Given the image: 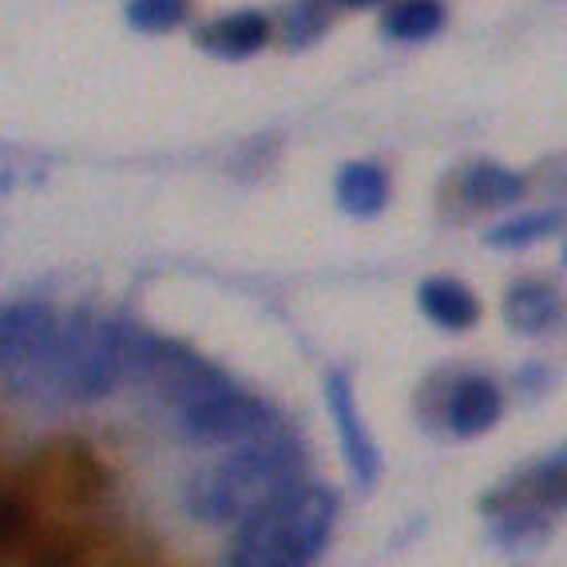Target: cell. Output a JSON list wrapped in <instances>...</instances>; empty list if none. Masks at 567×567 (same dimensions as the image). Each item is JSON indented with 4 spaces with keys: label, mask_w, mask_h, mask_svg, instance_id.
Segmentation results:
<instances>
[{
    "label": "cell",
    "mask_w": 567,
    "mask_h": 567,
    "mask_svg": "<svg viewBox=\"0 0 567 567\" xmlns=\"http://www.w3.org/2000/svg\"><path fill=\"white\" fill-rule=\"evenodd\" d=\"M330 4H341V9H373L381 0H330Z\"/></svg>",
    "instance_id": "18"
},
{
    "label": "cell",
    "mask_w": 567,
    "mask_h": 567,
    "mask_svg": "<svg viewBox=\"0 0 567 567\" xmlns=\"http://www.w3.org/2000/svg\"><path fill=\"white\" fill-rule=\"evenodd\" d=\"M333 195H338V207L346 215L373 218L389 203V179L378 163H350V167H341L338 183H333Z\"/></svg>",
    "instance_id": "10"
},
{
    "label": "cell",
    "mask_w": 567,
    "mask_h": 567,
    "mask_svg": "<svg viewBox=\"0 0 567 567\" xmlns=\"http://www.w3.org/2000/svg\"><path fill=\"white\" fill-rule=\"evenodd\" d=\"M501 413L504 398L488 378H461L449 393L445 421L456 436H481L501 421Z\"/></svg>",
    "instance_id": "7"
},
{
    "label": "cell",
    "mask_w": 567,
    "mask_h": 567,
    "mask_svg": "<svg viewBox=\"0 0 567 567\" xmlns=\"http://www.w3.org/2000/svg\"><path fill=\"white\" fill-rule=\"evenodd\" d=\"M183 12H187L183 0H132L127 24L135 32H171L183 20Z\"/></svg>",
    "instance_id": "16"
},
{
    "label": "cell",
    "mask_w": 567,
    "mask_h": 567,
    "mask_svg": "<svg viewBox=\"0 0 567 567\" xmlns=\"http://www.w3.org/2000/svg\"><path fill=\"white\" fill-rule=\"evenodd\" d=\"M298 481H302V445L278 429L270 436L235 445L227 461L190 476V484L183 488V508L195 520L230 524L278 501Z\"/></svg>",
    "instance_id": "1"
},
{
    "label": "cell",
    "mask_w": 567,
    "mask_h": 567,
    "mask_svg": "<svg viewBox=\"0 0 567 567\" xmlns=\"http://www.w3.org/2000/svg\"><path fill=\"white\" fill-rule=\"evenodd\" d=\"M504 322L516 333H548L559 326V293L544 282L512 286L504 298Z\"/></svg>",
    "instance_id": "11"
},
{
    "label": "cell",
    "mask_w": 567,
    "mask_h": 567,
    "mask_svg": "<svg viewBox=\"0 0 567 567\" xmlns=\"http://www.w3.org/2000/svg\"><path fill=\"white\" fill-rule=\"evenodd\" d=\"M330 24V4L326 0H298L286 17V44L290 48H310Z\"/></svg>",
    "instance_id": "15"
},
{
    "label": "cell",
    "mask_w": 567,
    "mask_h": 567,
    "mask_svg": "<svg viewBox=\"0 0 567 567\" xmlns=\"http://www.w3.org/2000/svg\"><path fill=\"white\" fill-rule=\"evenodd\" d=\"M270 37V24H266L262 12L246 9V12H230V17H218L210 20L207 29H199V48H207L210 56H223V60H246L255 56L258 48L266 44Z\"/></svg>",
    "instance_id": "8"
},
{
    "label": "cell",
    "mask_w": 567,
    "mask_h": 567,
    "mask_svg": "<svg viewBox=\"0 0 567 567\" xmlns=\"http://www.w3.org/2000/svg\"><path fill=\"white\" fill-rule=\"evenodd\" d=\"M338 501L322 484H293L278 501L243 516L227 564L235 567H302L330 544Z\"/></svg>",
    "instance_id": "2"
},
{
    "label": "cell",
    "mask_w": 567,
    "mask_h": 567,
    "mask_svg": "<svg viewBox=\"0 0 567 567\" xmlns=\"http://www.w3.org/2000/svg\"><path fill=\"white\" fill-rule=\"evenodd\" d=\"M524 195V179L501 163H476L464 175V199L473 207H508Z\"/></svg>",
    "instance_id": "13"
},
{
    "label": "cell",
    "mask_w": 567,
    "mask_h": 567,
    "mask_svg": "<svg viewBox=\"0 0 567 567\" xmlns=\"http://www.w3.org/2000/svg\"><path fill=\"white\" fill-rule=\"evenodd\" d=\"M24 528H29L24 508L17 501H0V539H17Z\"/></svg>",
    "instance_id": "17"
},
{
    "label": "cell",
    "mask_w": 567,
    "mask_h": 567,
    "mask_svg": "<svg viewBox=\"0 0 567 567\" xmlns=\"http://www.w3.org/2000/svg\"><path fill=\"white\" fill-rule=\"evenodd\" d=\"M564 227V215L559 210H536V215H520L512 223H501L496 230L484 235V243L496 246V250H524V246H536L544 238L559 235Z\"/></svg>",
    "instance_id": "14"
},
{
    "label": "cell",
    "mask_w": 567,
    "mask_h": 567,
    "mask_svg": "<svg viewBox=\"0 0 567 567\" xmlns=\"http://www.w3.org/2000/svg\"><path fill=\"white\" fill-rule=\"evenodd\" d=\"M127 326L132 322H107L92 313H76L60 326L52 389L72 401H100L115 393L127 381Z\"/></svg>",
    "instance_id": "3"
},
{
    "label": "cell",
    "mask_w": 567,
    "mask_h": 567,
    "mask_svg": "<svg viewBox=\"0 0 567 567\" xmlns=\"http://www.w3.org/2000/svg\"><path fill=\"white\" fill-rule=\"evenodd\" d=\"M445 29V4L441 0H398L385 17V37L401 44H421Z\"/></svg>",
    "instance_id": "12"
},
{
    "label": "cell",
    "mask_w": 567,
    "mask_h": 567,
    "mask_svg": "<svg viewBox=\"0 0 567 567\" xmlns=\"http://www.w3.org/2000/svg\"><path fill=\"white\" fill-rule=\"evenodd\" d=\"M60 346V318L44 302L0 306V381L9 393H44L52 389Z\"/></svg>",
    "instance_id": "4"
},
{
    "label": "cell",
    "mask_w": 567,
    "mask_h": 567,
    "mask_svg": "<svg viewBox=\"0 0 567 567\" xmlns=\"http://www.w3.org/2000/svg\"><path fill=\"white\" fill-rule=\"evenodd\" d=\"M179 433L195 445H246L258 436L278 433V413L266 401L250 398L230 381L227 389H218L210 398L195 401L183 413H175Z\"/></svg>",
    "instance_id": "5"
},
{
    "label": "cell",
    "mask_w": 567,
    "mask_h": 567,
    "mask_svg": "<svg viewBox=\"0 0 567 567\" xmlns=\"http://www.w3.org/2000/svg\"><path fill=\"white\" fill-rule=\"evenodd\" d=\"M416 302H421L429 322H436L441 330L461 333V330H473V326L481 322V302H476V293L464 282H456V278H429V282H421Z\"/></svg>",
    "instance_id": "9"
},
{
    "label": "cell",
    "mask_w": 567,
    "mask_h": 567,
    "mask_svg": "<svg viewBox=\"0 0 567 567\" xmlns=\"http://www.w3.org/2000/svg\"><path fill=\"white\" fill-rule=\"evenodd\" d=\"M326 405H330L333 425H338L341 453H346L353 481L361 488H373L381 481V449L373 441V433L365 429V421H361V409L353 401V381L346 369H333L330 378H326Z\"/></svg>",
    "instance_id": "6"
}]
</instances>
